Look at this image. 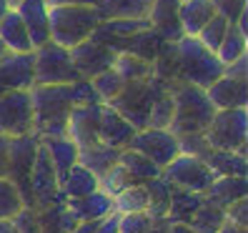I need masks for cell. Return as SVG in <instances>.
I'll list each match as a JSON object with an SVG mask.
<instances>
[{
	"mask_svg": "<svg viewBox=\"0 0 248 233\" xmlns=\"http://www.w3.org/2000/svg\"><path fill=\"white\" fill-rule=\"evenodd\" d=\"M216 16L211 0H181L178 3V23L183 35H198V31Z\"/></svg>",
	"mask_w": 248,
	"mask_h": 233,
	"instance_id": "obj_25",
	"label": "cell"
},
{
	"mask_svg": "<svg viewBox=\"0 0 248 233\" xmlns=\"http://www.w3.org/2000/svg\"><path fill=\"white\" fill-rule=\"evenodd\" d=\"M160 176L170 186L186 188V191H193V193H206V188L216 181V173L198 155H188V153H178L160 171Z\"/></svg>",
	"mask_w": 248,
	"mask_h": 233,
	"instance_id": "obj_9",
	"label": "cell"
},
{
	"mask_svg": "<svg viewBox=\"0 0 248 233\" xmlns=\"http://www.w3.org/2000/svg\"><path fill=\"white\" fill-rule=\"evenodd\" d=\"M18 16L23 18L28 35H31L33 48L43 46L50 40V28H48V3L46 0H20L16 5Z\"/></svg>",
	"mask_w": 248,
	"mask_h": 233,
	"instance_id": "obj_20",
	"label": "cell"
},
{
	"mask_svg": "<svg viewBox=\"0 0 248 233\" xmlns=\"http://www.w3.org/2000/svg\"><path fill=\"white\" fill-rule=\"evenodd\" d=\"M153 0H95L100 18H148Z\"/></svg>",
	"mask_w": 248,
	"mask_h": 233,
	"instance_id": "obj_28",
	"label": "cell"
},
{
	"mask_svg": "<svg viewBox=\"0 0 248 233\" xmlns=\"http://www.w3.org/2000/svg\"><path fill=\"white\" fill-rule=\"evenodd\" d=\"M173 55H176V78L173 80H186L208 88L213 80L223 76L226 65L196 35H181L173 43Z\"/></svg>",
	"mask_w": 248,
	"mask_h": 233,
	"instance_id": "obj_3",
	"label": "cell"
},
{
	"mask_svg": "<svg viewBox=\"0 0 248 233\" xmlns=\"http://www.w3.org/2000/svg\"><path fill=\"white\" fill-rule=\"evenodd\" d=\"M100 20L103 18L95 5H48L50 40L63 48H73L88 40Z\"/></svg>",
	"mask_w": 248,
	"mask_h": 233,
	"instance_id": "obj_4",
	"label": "cell"
},
{
	"mask_svg": "<svg viewBox=\"0 0 248 233\" xmlns=\"http://www.w3.org/2000/svg\"><path fill=\"white\" fill-rule=\"evenodd\" d=\"M163 46H166V40H163V35H160L155 28H145V31H138V33L128 35V38H118V40L110 43L113 50L138 55V58H143V61H148V63L155 61L158 53L163 50Z\"/></svg>",
	"mask_w": 248,
	"mask_h": 233,
	"instance_id": "obj_18",
	"label": "cell"
},
{
	"mask_svg": "<svg viewBox=\"0 0 248 233\" xmlns=\"http://www.w3.org/2000/svg\"><path fill=\"white\" fill-rule=\"evenodd\" d=\"M168 93L173 98V121L168 125L170 133L176 138L188 133H203L216 115L206 88L186 80H168Z\"/></svg>",
	"mask_w": 248,
	"mask_h": 233,
	"instance_id": "obj_1",
	"label": "cell"
},
{
	"mask_svg": "<svg viewBox=\"0 0 248 233\" xmlns=\"http://www.w3.org/2000/svg\"><path fill=\"white\" fill-rule=\"evenodd\" d=\"M10 10V5H8V0H0V18L5 16V13Z\"/></svg>",
	"mask_w": 248,
	"mask_h": 233,
	"instance_id": "obj_56",
	"label": "cell"
},
{
	"mask_svg": "<svg viewBox=\"0 0 248 233\" xmlns=\"http://www.w3.org/2000/svg\"><path fill=\"white\" fill-rule=\"evenodd\" d=\"M95 228H98V221H78L70 233H95Z\"/></svg>",
	"mask_w": 248,
	"mask_h": 233,
	"instance_id": "obj_50",
	"label": "cell"
},
{
	"mask_svg": "<svg viewBox=\"0 0 248 233\" xmlns=\"http://www.w3.org/2000/svg\"><path fill=\"white\" fill-rule=\"evenodd\" d=\"M203 203V193H193L186 188L173 186L170 191V203H168V221L170 223H188L191 216L198 211V206Z\"/></svg>",
	"mask_w": 248,
	"mask_h": 233,
	"instance_id": "obj_31",
	"label": "cell"
},
{
	"mask_svg": "<svg viewBox=\"0 0 248 233\" xmlns=\"http://www.w3.org/2000/svg\"><path fill=\"white\" fill-rule=\"evenodd\" d=\"M48 5H95V0H46Z\"/></svg>",
	"mask_w": 248,
	"mask_h": 233,
	"instance_id": "obj_51",
	"label": "cell"
},
{
	"mask_svg": "<svg viewBox=\"0 0 248 233\" xmlns=\"http://www.w3.org/2000/svg\"><path fill=\"white\" fill-rule=\"evenodd\" d=\"M91 83H93V88H95V93L100 95V100H103V103H108L110 98H115V95L121 93V88L125 85V80H123L113 68H108V70H103V73H98V76H93Z\"/></svg>",
	"mask_w": 248,
	"mask_h": 233,
	"instance_id": "obj_38",
	"label": "cell"
},
{
	"mask_svg": "<svg viewBox=\"0 0 248 233\" xmlns=\"http://www.w3.org/2000/svg\"><path fill=\"white\" fill-rule=\"evenodd\" d=\"M113 70L128 83V80H143V78H151L153 76V63L143 61L138 55H130V53H118L115 55V63Z\"/></svg>",
	"mask_w": 248,
	"mask_h": 233,
	"instance_id": "obj_33",
	"label": "cell"
},
{
	"mask_svg": "<svg viewBox=\"0 0 248 233\" xmlns=\"http://www.w3.org/2000/svg\"><path fill=\"white\" fill-rule=\"evenodd\" d=\"M33 68H35V85L50 83H76L80 76L70 61L68 48L48 40L43 46L33 48Z\"/></svg>",
	"mask_w": 248,
	"mask_h": 233,
	"instance_id": "obj_7",
	"label": "cell"
},
{
	"mask_svg": "<svg viewBox=\"0 0 248 233\" xmlns=\"http://www.w3.org/2000/svg\"><path fill=\"white\" fill-rule=\"evenodd\" d=\"M166 91H168V80L158 76L143 78V80H128L121 88V93L110 98L106 106L118 110L136 130H140V128H148V113H151L153 100Z\"/></svg>",
	"mask_w": 248,
	"mask_h": 233,
	"instance_id": "obj_5",
	"label": "cell"
},
{
	"mask_svg": "<svg viewBox=\"0 0 248 233\" xmlns=\"http://www.w3.org/2000/svg\"><path fill=\"white\" fill-rule=\"evenodd\" d=\"M203 138L216 151H236L248 153V110L246 108H228L216 110L213 121L203 130Z\"/></svg>",
	"mask_w": 248,
	"mask_h": 233,
	"instance_id": "obj_6",
	"label": "cell"
},
{
	"mask_svg": "<svg viewBox=\"0 0 248 233\" xmlns=\"http://www.w3.org/2000/svg\"><path fill=\"white\" fill-rule=\"evenodd\" d=\"M23 206L25 201L18 191V186L8 178H0V218H13Z\"/></svg>",
	"mask_w": 248,
	"mask_h": 233,
	"instance_id": "obj_39",
	"label": "cell"
},
{
	"mask_svg": "<svg viewBox=\"0 0 248 233\" xmlns=\"http://www.w3.org/2000/svg\"><path fill=\"white\" fill-rule=\"evenodd\" d=\"M0 233H16V228H13L10 218H0Z\"/></svg>",
	"mask_w": 248,
	"mask_h": 233,
	"instance_id": "obj_55",
	"label": "cell"
},
{
	"mask_svg": "<svg viewBox=\"0 0 248 233\" xmlns=\"http://www.w3.org/2000/svg\"><path fill=\"white\" fill-rule=\"evenodd\" d=\"M248 196V181L246 176H216V181L206 188L203 201L213 203L218 208H228L233 201Z\"/></svg>",
	"mask_w": 248,
	"mask_h": 233,
	"instance_id": "obj_22",
	"label": "cell"
},
{
	"mask_svg": "<svg viewBox=\"0 0 248 233\" xmlns=\"http://www.w3.org/2000/svg\"><path fill=\"white\" fill-rule=\"evenodd\" d=\"M201 161L206 163L216 176H248V161L243 153L236 151H216L208 148L201 155Z\"/></svg>",
	"mask_w": 248,
	"mask_h": 233,
	"instance_id": "obj_27",
	"label": "cell"
},
{
	"mask_svg": "<svg viewBox=\"0 0 248 233\" xmlns=\"http://www.w3.org/2000/svg\"><path fill=\"white\" fill-rule=\"evenodd\" d=\"M0 40H3L5 48L13 50V53H31L33 50L28 28H25V23L18 16L16 8H10L5 16L0 18Z\"/></svg>",
	"mask_w": 248,
	"mask_h": 233,
	"instance_id": "obj_23",
	"label": "cell"
},
{
	"mask_svg": "<svg viewBox=\"0 0 248 233\" xmlns=\"http://www.w3.org/2000/svg\"><path fill=\"white\" fill-rule=\"evenodd\" d=\"M246 43H248V35L241 31L236 23H228V31H226L221 46H218V50H216L218 61H221L223 65H228V63L236 61V58L246 55Z\"/></svg>",
	"mask_w": 248,
	"mask_h": 233,
	"instance_id": "obj_34",
	"label": "cell"
},
{
	"mask_svg": "<svg viewBox=\"0 0 248 233\" xmlns=\"http://www.w3.org/2000/svg\"><path fill=\"white\" fill-rule=\"evenodd\" d=\"M70 95H73V106H98V103H103L100 95L95 93L91 78H78L76 83H70Z\"/></svg>",
	"mask_w": 248,
	"mask_h": 233,
	"instance_id": "obj_42",
	"label": "cell"
},
{
	"mask_svg": "<svg viewBox=\"0 0 248 233\" xmlns=\"http://www.w3.org/2000/svg\"><path fill=\"white\" fill-rule=\"evenodd\" d=\"M8 153H10V136H0V178H8Z\"/></svg>",
	"mask_w": 248,
	"mask_h": 233,
	"instance_id": "obj_49",
	"label": "cell"
},
{
	"mask_svg": "<svg viewBox=\"0 0 248 233\" xmlns=\"http://www.w3.org/2000/svg\"><path fill=\"white\" fill-rule=\"evenodd\" d=\"M145 233H168V218H163V221H155Z\"/></svg>",
	"mask_w": 248,
	"mask_h": 233,
	"instance_id": "obj_54",
	"label": "cell"
},
{
	"mask_svg": "<svg viewBox=\"0 0 248 233\" xmlns=\"http://www.w3.org/2000/svg\"><path fill=\"white\" fill-rule=\"evenodd\" d=\"M40 138L35 133L25 136H10V153H8V181L18 186V191L25 201L28 208H35L33 196H31V168L38 153Z\"/></svg>",
	"mask_w": 248,
	"mask_h": 233,
	"instance_id": "obj_8",
	"label": "cell"
},
{
	"mask_svg": "<svg viewBox=\"0 0 248 233\" xmlns=\"http://www.w3.org/2000/svg\"><path fill=\"white\" fill-rule=\"evenodd\" d=\"M216 233H246V228H241V226H236V223H231V221H226L221 228H218Z\"/></svg>",
	"mask_w": 248,
	"mask_h": 233,
	"instance_id": "obj_53",
	"label": "cell"
},
{
	"mask_svg": "<svg viewBox=\"0 0 248 233\" xmlns=\"http://www.w3.org/2000/svg\"><path fill=\"white\" fill-rule=\"evenodd\" d=\"M31 196L35 203V211H46L55 206V203H63L61 181H58V173L43 143H38V153H35V161L31 168Z\"/></svg>",
	"mask_w": 248,
	"mask_h": 233,
	"instance_id": "obj_10",
	"label": "cell"
},
{
	"mask_svg": "<svg viewBox=\"0 0 248 233\" xmlns=\"http://www.w3.org/2000/svg\"><path fill=\"white\" fill-rule=\"evenodd\" d=\"M31 106H33V133L38 138L65 136L68 115L73 110L70 83L33 85Z\"/></svg>",
	"mask_w": 248,
	"mask_h": 233,
	"instance_id": "obj_2",
	"label": "cell"
},
{
	"mask_svg": "<svg viewBox=\"0 0 248 233\" xmlns=\"http://www.w3.org/2000/svg\"><path fill=\"white\" fill-rule=\"evenodd\" d=\"M18 3H20V0H8V5H10V8H16Z\"/></svg>",
	"mask_w": 248,
	"mask_h": 233,
	"instance_id": "obj_58",
	"label": "cell"
},
{
	"mask_svg": "<svg viewBox=\"0 0 248 233\" xmlns=\"http://www.w3.org/2000/svg\"><path fill=\"white\" fill-rule=\"evenodd\" d=\"M168 233H196L188 223H170L168 221Z\"/></svg>",
	"mask_w": 248,
	"mask_h": 233,
	"instance_id": "obj_52",
	"label": "cell"
},
{
	"mask_svg": "<svg viewBox=\"0 0 248 233\" xmlns=\"http://www.w3.org/2000/svg\"><path fill=\"white\" fill-rule=\"evenodd\" d=\"M223 76L238 78V80H248V53L241 55V58H236L233 63H228V65L223 68Z\"/></svg>",
	"mask_w": 248,
	"mask_h": 233,
	"instance_id": "obj_47",
	"label": "cell"
},
{
	"mask_svg": "<svg viewBox=\"0 0 248 233\" xmlns=\"http://www.w3.org/2000/svg\"><path fill=\"white\" fill-rule=\"evenodd\" d=\"M68 53H70V61L76 65L80 78H93L98 73L113 68L115 55H118V50H113L106 43H98V40H91V38L68 48Z\"/></svg>",
	"mask_w": 248,
	"mask_h": 233,
	"instance_id": "obj_13",
	"label": "cell"
},
{
	"mask_svg": "<svg viewBox=\"0 0 248 233\" xmlns=\"http://www.w3.org/2000/svg\"><path fill=\"white\" fill-rule=\"evenodd\" d=\"M223 223H226V211L213 206V203H208V201H203L198 206V211L191 216V221H188V226H191L196 233H216Z\"/></svg>",
	"mask_w": 248,
	"mask_h": 233,
	"instance_id": "obj_35",
	"label": "cell"
},
{
	"mask_svg": "<svg viewBox=\"0 0 248 233\" xmlns=\"http://www.w3.org/2000/svg\"><path fill=\"white\" fill-rule=\"evenodd\" d=\"M118 221H121V213H108L106 218H100L98 221V228H95V233H121L118 231Z\"/></svg>",
	"mask_w": 248,
	"mask_h": 233,
	"instance_id": "obj_48",
	"label": "cell"
},
{
	"mask_svg": "<svg viewBox=\"0 0 248 233\" xmlns=\"http://www.w3.org/2000/svg\"><path fill=\"white\" fill-rule=\"evenodd\" d=\"M118 163L128 171V176L133 178L136 183H143V181H151V178L160 176V168L153 161H148L145 155H140L138 151H130V148H123L121 151Z\"/></svg>",
	"mask_w": 248,
	"mask_h": 233,
	"instance_id": "obj_32",
	"label": "cell"
},
{
	"mask_svg": "<svg viewBox=\"0 0 248 233\" xmlns=\"http://www.w3.org/2000/svg\"><path fill=\"white\" fill-rule=\"evenodd\" d=\"M63 206L76 221H100L108 213H113V196H108L106 191L98 188V191H93L88 196L65 198Z\"/></svg>",
	"mask_w": 248,
	"mask_h": 233,
	"instance_id": "obj_19",
	"label": "cell"
},
{
	"mask_svg": "<svg viewBox=\"0 0 248 233\" xmlns=\"http://www.w3.org/2000/svg\"><path fill=\"white\" fill-rule=\"evenodd\" d=\"M33 133V106L31 91L0 93V136Z\"/></svg>",
	"mask_w": 248,
	"mask_h": 233,
	"instance_id": "obj_12",
	"label": "cell"
},
{
	"mask_svg": "<svg viewBox=\"0 0 248 233\" xmlns=\"http://www.w3.org/2000/svg\"><path fill=\"white\" fill-rule=\"evenodd\" d=\"M143 188H145V196H148L145 213H148L153 221H163V218L168 216V203H170L173 186L163 176H155L151 181H143Z\"/></svg>",
	"mask_w": 248,
	"mask_h": 233,
	"instance_id": "obj_30",
	"label": "cell"
},
{
	"mask_svg": "<svg viewBox=\"0 0 248 233\" xmlns=\"http://www.w3.org/2000/svg\"><path fill=\"white\" fill-rule=\"evenodd\" d=\"M10 223H13V228H16V233H43V228H40V211L28 208V206H23L16 216H13Z\"/></svg>",
	"mask_w": 248,
	"mask_h": 233,
	"instance_id": "obj_43",
	"label": "cell"
},
{
	"mask_svg": "<svg viewBox=\"0 0 248 233\" xmlns=\"http://www.w3.org/2000/svg\"><path fill=\"white\" fill-rule=\"evenodd\" d=\"M98 188H100L98 176H93L85 166L76 163L61 181V196H63V201L65 198H80V196H88V193L98 191Z\"/></svg>",
	"mask_w": 248,
	"mask_h": 233,
	"instance_id": "obj_29",
	"label": "cell"
},
{
	"mask_svg": "<svg viewBox=\"0 0 248 233\" xmlns=\"http://www.w3.org/2000/svg\"><path fill=\"white\" fill-rule=\"evenodd\" d=\"M5 53H8V48H5V43H3V40H0V58H3Z\"/></svg>",
	"mask_w": 248,
	"mask_h": 233,
	"instance_id": "obj_57",
	"label": "cell"
},
{
	"mask_svg": "<svg viewBox=\"0 0 248 233\" xmlns=\"http://www.w3.org/2000/svg\"><path fill=\"white\" fill-rule=\"evenodd\" d=\"M118 155L121 148H110L106 143H93V145H85V148H78V163L85 166L93 176H106V173L118 163Z\"/></svg>",
	"mask_w": 248,
	"mask_h": 233,
	"instance_id": "obj_24",
	"label": "cell"
},
{
	"mask_svg": "<svg viewBox=\"0 0 248 233\" xmlns=\"http://www.w3.org/2000/svg\"><path fill=\"white\" fill-rule=\"evenodd\" d=\"M226 221L236 223V226H241V228L248 226V201H246V198L233 201L231 206L226 208Z\"/></svg>",
	"mask_w": 248,
	"mask_h": 233,
	"instance_id": "obj_46",
	"label": "cell"
},
{
	"mask_svg": "<svg viewBox=\"0 0 248 233\" xmlns=\"http://www.w3.org/2000/svg\"><path fill=\"white\" fill-rule=\"evenodd\" d=\"M170 121H173V98L166 91L153 100L151 113H148V128H168Z\"/></svg>",
	"mask_w": 248,
	"mask_h": 233,
	"instance_id": "obj_40",
	"label": "cell"
},
{
	"mask_svg": "<svg viewBox=\"0 0 248 233\" xmlns=\"http://www.w3.org/2000/svg\"><path fill=\"white\" fill-rule=\"evenodd\" d=\"M100 106H73L70 115H68V128L65 136L78 145V148H85V145L98 143V121H100Z\"/></svg>",
	"mask_w": 248,
	"mask_h": 233,
	"instance_id": "obj_15",
	"label": "cell"
},
{
	"mask_svg": "<svg viewBox=\"0 0 248 233\" xmlns=\"http://www.w3.org/2000/svg\"><path fill=\"white\" fill-rule=\"evenodd\" d=\"M35 85L33 50L31 53H13L8 50L0 58V93L8 91H31Z\"/></svg>",
	"mask_w": 248,
	"mask_h": 233,
	"instance_id": "obj_14",
	"label": "cell"
},
{
	"mask_svg": "<svg viewBox=\"0 0 248 233\" xmlns=\"http://www.w3.org/2000/svg\"><path fill=\"white\" fill-rule=\"evenodd\" d=\"M128 148L145 155L160 171H163L173 158L181 153L178 138L173 136L168 128H140V130H136L133 138H130V143H128Z\"/></svg>",
	"mask_w": 248,
	"mask_h": 233,
	"instance_id": "obj_11",
	"label": "cell"
},
{
	"mask_svg": "<svg viewBox=\"0 0 248 233\" xmlns=\"http://www.w3.org/2000/svg\"><path fill=\"white\" fill-rule=\"evenodd\" d=\"M248 80H238V78H228V76H221L218 80H213L208 88H206V95L213 103L216 110H228V108H246L248 103Z\"/></svg>",
	"mask_w": 248,
	"mask_h": 233,
	"instance_id": "obj_17",
	"label": "cell"
},
{
	"mask_svg": "<svg viewBox=\"0 0 248 233\" xmlns=\"http://www.w3.org/2000/svg\"><path fill=\"white\" fill-rule=\"evenodd\" d=\"M155 221L145 213V211H136V213H121L118 221V231L121 233H145Z\"/></svg>",
	"mask_w": 248,
	"mask_h": 233,
	"instance_id": "obj_44",
	"label": "cell"
},
{
	"mask_svg": "<svg viewBox=\"0 0 248 233\" xmlns=\"http://www.w3.org/2000/svg\"><path fill=\"white\" fill-rule=\"evenodd\" d=\"M228 18H223L221 16V13H216V16L206 23V25H203L201 28V31H198V40L203 43V46H206L208 50H218V46H221V40H223V35H226V31H228Z\"/></svg>",
	"mask_w": 248,
	"mask_h": 233,
	"instance_id": "obj_37",
	"label": "cell"
},
{
	"mask_svg": "<svg viewBox=\"0 0 248 233\" xmlns=\"http://www.w3.org/2000/svg\"><path fill=\"white\" fill-rule=\"evenodd\" d=\"M178 3L181 0H153V8L148 13L151 28H155L166 43H176L183 35V28L178 23Z\"/></svg>",
	"mask_w": 248,
	"mask_h": 233,
	"instance_id": "obj_21",
	"label": "cell"
},
{
	"mask_svg": "<svg viewBox=\"0 0 248 233\" xmlns=\"http://www.w3.org/2000/svg\"><path fill=\"white\" fill-rule=\"evenodd\" d=\"M98 183H100V191H106L108 196H115L118 191H123V188H128V186H133L136 181L128 176V171L121 166V163H115L106 176H100L98 178Z\"/></svg>",
	"mask_w": 248,
	"mask_h": 233,
	"instance_id": "obj_41",
	"label": "cell"
},
{
	"mask_svg": "<svg viewBox=\"0 0 248 233\" xmlns=\"http://www.w3.org/2000/svg\"><path fill=\"white\" fill-rule=\"evenodd\" d=\"M145 206H148V196H145L143 183H133L113 196L115 213H136V211H145Z\"/></svg>",
	"mask_w": 248,
	"mask_h": 233,
	"instance_id": "obj_36",
	"label": "cell"
},
{
	"mask_svg": "<svg viewBox=\"0 0 248 233\" xmlns=\"http://www.w3.org/2000/svg\"><path fill=\"white\" fill-rule=\"evenodd\" d=\"M136 128L130 125L118 110H113L110 106H100V121H98V140L110 145V148H128L130 138H133Z\"/></svg>",
	"mask_w": 248,
	"mask_h": 233,
	"instance_id": "obj_16",
	"label": "cell"
},
{
	"mask_svg": "<svg viewBox=\"0 0 248 233\" xmlns=\"http://www.w3.org/2000/svg\"><path fill=\"white\" fill-rule=\"evenodd\" d=\"M40 143L46 145V151L53 161V168L58 173V181H63V176L78 163V145L73 143L68 136H53V138H40Z\"/></svg>",
	"mask_w": 248,
	"mask_h": 233,
	"instance_id": "obj_26",
	"label": "cell"
},
{
	"mask_svg": "<svg viewBox=\"0 0 248 233\" xmlns=\"http://www.w3.org/2000/svg\"><path fill=\"white\" fill-rule=\"evenodd\" d=\"M211 3H213L216 13H221V16H223V18H228L231 23L236 20V18L241 16V13L248 8V5H246L248 0H211Z\"/></svg>",
	"mask_w": 248,
	"mask_h": 233,
	"instance_id": "obj_45",
	"label": "cell"
}]
</instances>
